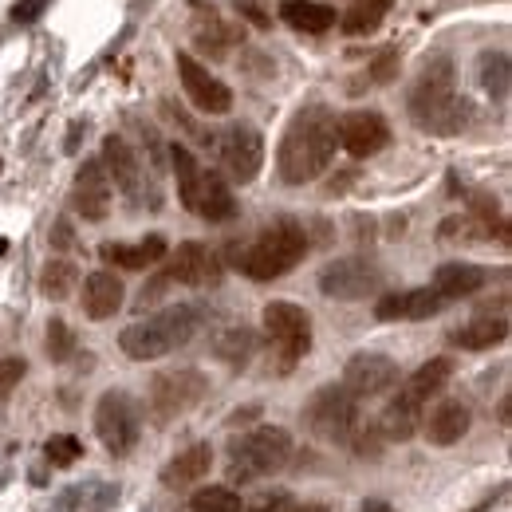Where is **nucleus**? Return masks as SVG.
<instances>
[{"label":"nucleus","mask_w":512,"mask_h":512,"mask_svg":"<svg viewBox=\"0 0 512 512\" xmlns=\"http://www.w3.org/2000/svg\"><path fill=\"white\" fill-rule=\"evenodd\" d=\"M24 371H28V363H24V359H16V355H4V359H0V406L12 398V390L20 386Z\"/></svg>","instance_id":"35"},{"label":"nucleus","mask_w":512,"mask_h":512,"mask_svg":"<svg viewBox=\"0 0 512 512\" xmlns=\"http://www.w3.org/2000/svg\"><path fill=\"white\" fill-rule=\"evenodd\" d=\"M264 335L280 355V367L292 371L312 351V316L292 300H272L264 308Z\"/></svg>","instance_id":"8"},{"label":"nucleus","mask_w":512,"mask_h":512,"mask_svg":"<svg viewBox=\"0 0 512 512\" xmlns=\"http://www.w3.org/2000/svg\"><path fill=\"white\" fill-rule=\"evenodd\" d=\"M209 469H213V446H209V442H197V446L182 449L178 457L166 461L162 485H166V489H186V485H197Z\"/></svg>","instance_id":"24"},{"label":"nucleus","mask_w":512,"mask_h":512,"mask_svg":"<svg viewBox=\"0 0 512 512\" xmlns=\"http://www.w3.org/2000/svg\"><path fill=\"white\" fill-rule=\"evenodd\" d=\"M170 162H174V174H178V197L193 217H201L209 225H225V221L237 217V197L217 170H205L182 142L170 146Z\"/></svg>","instance_id":"3"},{"label":"nucleus","mask_w":512,"mask_h":512,"mask_svg":"<svg viewBox=\"0 0 512 512\" xmlns=\"http://www.w3.org/2000/svg\"><path fill=\"white\" fill-rule=\"evenodd\" d=\"M229 477L233 481H256V477H268L276 469L288 465L292 457V434L284 426H256L249 434L233 438L229 442Z\"/></svg>","instance_id":"6"},{"label":"nucleus","mask_w":512,"mask_h":512,"mask_svg":"<svg viewBox=\"0 0 512 512\" xmlns=\"http://www.w3.org/2000/svg\"><path fill=\"white\" fill-rule=\"evenodd\" d=\"M209 394V379L197 367H178V371H162L150 383V418L158 426L190 414L193 406Z\"/></svg>","instance_id":"9"},{"label":"nucleus","mask_w":512,"mask_h":512,"mask_svg":"<svg viewBox=\"0 0 512 512\" xmlns=\"http://www.w3.org/2000/svg\"><path fill=\"white\" fill-rule=\"evenodd\" d=\"M44 4H48V0H16L12 20H16V24H32V20L44 12Z\"/></svg>","instance_id":"38"},{"label":"nucleus","mask_w":512,"mask_h":512,"mask_svg":"<svg viewBox=\"0 0 512 512\" xmlns=\"http://www.w3.org/2000/svg\"><path fill=\"white\" fill-rule=\"evenodd\" d=\"M123 300H127V288H123V280L115 272L99 268V272H91L83 280V312L91 320H111L123 308Z\"/></svg>","instance_id":"21"},{"label":"nucleus","mask_w":512,"mask_h":512,"mask_svg":"<svg viewBox=\"0 0 512 512\" xmlns=\"http://www.w3.org/2000/svg\"><path fill=\"white\" fill-rule=\"evenodd\" d=\"M280 20L304 36H323L335 28V8L331 4H320V0H284L280 4Z\"/></svg>","instance_id":"26"},{"label":"nucleus","mask_w":512,"mask_h":512,"mask_svg":"<svg viewBox=\"0 0 512 512\" xmlns=\"http://www.w3.org/2000/svg\"><path fill=\"white\" fill-rule=\"evenodd\" d=\"M292 509H296L292 493H284V489H272V493H260L253 505H245L241 512H292Z\"/></svg>","instance_id":"37"},{"label":"nucleus","mask_w":512,"mask_h":512,"mask_svg":"<svg viewBox=\"0 0 512 512\" xmlns=\"http://www.w3.org/2000/svg\"><path fill=\"white\" fill-rule=\"evenodd\" d=\"M256 351V335L249 327H229L221 339H217V355L229 363V367H245Z\"/></svg>","instance_id":"31"},{"label":"nucleus","mask_w":512,"mask_h":512,"mask_svg":"<svg viewBox=\"0 0 512 512\" xmlns=\"http://www.w3.org/2000/svg\"><path fill=\"white\" fill-rule=\"evenodd\" d=\"M237 8H241L249 20H253L256 28H264V24H268V16H260V8H256V4H249V0H237Z\"/></svg>","instance_id":"40"},{"label":"nucleus","mask_w":512,"mask_h":512,"mask_svg":"<svg viewBox=\"0 0 512 512\" xmlns=\"http://www.w3.org/2000/svg\"><path fill=\"white\" fill-rule=\"evenodd\" d=\"M489 284V272L481 268V264H465V260H453V264H442L438 272H434V292L442 296V300H465V296H477L481 288Z\"/></svg>","instance_id":"22"},{"label":"nucleus","mask_w":512,"mask_h":512,"mask_svg":"<svg viewBox=\"0 0 512 512\" xmlns=\"http://www.w3.org/2000/svg\"><path fill=\"white\" fill-rule=\"evenodd\" d=\"M304 426L323 438V442H335V446H351L355 430L363 426V406L359 398H351L339 383L320 386L308 406H304Z\"/></svg>","instance_id":"7"},{"label":"nucleus","mask_w":512,"mask_h":512,"mask_svg":"<svg viewBox=\"0 0 512 512\" xmlns=\"http://www.w3.org/2000/svg\"><path fill=\"white\" fill-rule=\"evenodd\" d=\"M52 245H56V249H71V245H75V237H71V225H67V221H56V229H52Z\"/></svg>","instance_id":"39"},{"label":"nucleus","mask_w":512,"mask_h":512,"mask_svg":"<svg viewBox=\"0 0 512 512\" xmlns=\"http://www.w3.org/2000/svg\"><path fill=\"white\" fill-rule=\"evenodd\" d=\"M245 501L229 485H205L190 497V512H241Z\"/></svg>","instance_id":"32"},{"label":"nucleus","mask_w":512,"mask_h":512,"mask_svg":"<svg viewBox=\"0 0 512 512\" xmlns=\"http://www.w3.org/2000/svg\"><path fill=\"white\" fill-rule=\"evenodd\" d=\"M166 280L170 284H186V288H213L221 280V260L201 241H186V245H178V253L170 256Z\"/></svg>","instance_id":"17"},{"label":"nucleus","mask_w":512,"mask_h":512,"mask_svg":"<svg viewBox=\"0 0 512 512\" xmlns=\"http://www.w3.org/2000/svg\"><path fill=\"white\" fill-rule=\"evenodd\" d=\"M339 146L351 158H375L390 146V123L379 111H351L339 119Z\"/></svg>","instance_id":"16"},{"label":"nucleus","mask_w":512,"mask_h":512,"mask_svg":"<svg viewBox=\"0 0 512 512\" xmlns=\"http://www.w3.org/2000/svg\"><path fill=\"white\" fill-rule=\"evenodd\" d=\"M75 355V335L64 320H52L48 323V359L52 363H67Z\"/></svg>","instance_id":"34"},{"label":"nucleus","mask_w":512,"mask_h":512,"mask_svg":"<svg viewBox=\"0 0 512 512\" xmlns=\"http://www.w3.org/2000/svg\"><path fill=\"white\" fill-rule=\"evenodd\" d=\"M398 64H402V52L398 48H383L375 60H371V83H390L394 75H398Z\"/></svg>","instance_id":"36"},{"label":"nucleus","mask_w":512,"mask_h":512,"mask_svg":"<svg viewBox=\"0 0 512 512\" xmlns=\"http://www.w3.org/2000/svg\"><path fill=\"white\" fill-rule=\"evenodd\" d=\"M111 178L103 170L99 158H87L75 174V186H71V205L83 221H103L111 213Z\"/></svg>","instance_id":"18"},{"label":"nucleus","mask_w":512,"mask_h":512,"mask_svg":"<svg viewBox=\"0 0 512 512\" xmlns=\"http://www.w3.org/2000/svg\"><path fill=\"white\" fill-rule=\"evenodd\" d=\"M335 150H339V119L331 107L312 103L292 115L276 150V170L288 186H308L331 166Z\"/></svg>","instance_id":"1"},{"label":"nucleus","mask_w":512,"mask_h":512,"mask_svg":"<svg viewBox=\"0 0 512 512\" xmlns=\"http://www.w3.org/2000/svg\"><path fill=\"white\" fill-rule=\"evenodd\" d=\"M469 426H473V410H469L465 402H457V398L438 402L434 414L422 418V434H426V442L438 449L457 446V442L469 434Z\"/></svg>","instance_id":"20"},{"label":"nucleus","mask_w":512,"mask_h":512,"mask_svg":"<svg viewBox=\"0 0 512 512\" xmlns=\"http://www.w3.org/2000/svg\"><path fill=\"white\" fill-rule=\"evenodd\" d=\"M363 512H394L386 501H379V497H371V501H363Z\"/></svg>","instance_id":"41"},{"label":"nucleus","mask_w":512,"mask_h":512,"mask_svg":"<svg viewBox=\"0 0 512 512\" xmlns=\"http://www.w3.org/2000/svg\"><path fill=\"white\" fill-rule=\"evenodd\" d=\"M217 150H221V166L229 170L233 182H241V186L256 182V174L264 166V134L260 130L249 123H233L217 138Z\"/></svg>","instance_id":"12"},{"label":"nucleus","mask_w":512,"mask_h":512,"mask_svg":"<svg viewBox=\"0 0 512 512\" xmlns=\"http://www.w3.org/2000/svg\"><path fill=\"white\" fill-rule=\"evenodd\" d=\"M178 75H182V87H186L190 103L201 115H229L233 111V91L209 67L197 64L190 52H178Z\"/></svg>","instance_id":"15"},{"label":"nucleus","mask_w":512,"mask_h":512,"mask_svg":"<svg viewBox=\"0 0 512 512\" xmlns=\"http://www.w3.org/2000/svg\"><path fill=\"white\" fill-rule=\"evenodd\" d=\"M44 457H48L56 469H67V465H75V461L83 457V442H79L75 434H52V438L44 442Z\"/></svg>","instance_id":"33"},{"label":"nucleus","mask_w":512,"mask_h":512,"mask_svg":"<svg viewBox=\"0 0 512 512\" xmlns=\"http://www.w3.org/2000/svg\"><path fill=\"white\" fill-rule=\"evenodd\" d=\"M446 308V300L434 288H406V292H390L379 296L375 304V320L394 323V320H430Z\"/></svg>","instance_id":"19"},{"label":"nucleus","mask_w":512,"mask_h":512,"mask_svg":"<svg viewBox=\"0 0 512 512\" xmlns=\"http://www.w3.org/2000/svg\"><path fill=\"white\" fill-rule=\"evenodd\" d=\"M201 327V308L193 304H174L150 320L130 323L127 331L119 335V347L127 351L134 363H150V359H162L178 347H186Z\"/></svg>","instance_id":"5"},{"label":"nucleus","mask_w":512,"mask_h":512,"mask_svg":"<svg viewBox=\"0 0 512 512\" xmlns=\"http://www.w3.org/2000/svg\"><path fill=\"white\" fill-rule=\"evenodd\" d=\"M398 383V363L390 359V355H379V351H359V355H351L347 359V367H343V390L351 394V398H375V394H386V390H394Z\"/></svg>","instance_id":"13"},{"label":"nucleus","mask_w":512,"mask_h":512,"mask_svg":"<svg viewBox=\"0 0 512 512\" xmlns=\"http://www.w3.org/2000/svg\"><path fill=\"white\" fill-rule=\"evenodd\" d=\"M308 256V229L292 217H280L272 225H264L253 237V245L237 256V268L249 276V280H280L288 276L300 260Z\"/></svg>","instance_id":"4"},{"label":"nucleus","mask_w":512,"mask_h":512,"mask_svg":"<svg viewBox=\"0 0 512 512\" xmlns=\"http://www.w3.org/2000/svg\"><path fill=\"white\" fill-rule=\"evenodd\" d=\"M99 162H103V170H107V178H111V190H123L134 205L146 201L150 182H146V170H142L138 154L130 150L127 138L107 134V138H103V158H99ZM150 201H154V193H150Z\"/></svg>","instance_id":"14"},{"label":"nucleus","mask_w":512,"mask_h":512,"mask_svg":"<svg viewBox=\"0 0 512 512\" xmlns=\"http://www.w3.org/2000/svg\"><path fill=\"white\" fill-rule=\"evenodd\" d=\"M449 379H453V359L438 355V359L422 363V367L402 383L398 398H406V402H414V406H422V410H426V402H430V398H438V394L449 386Z\"/></svg>","instance_id":"23"},{"label":"nucleus","mask_w":512,"mask_h":512,"mask_svg":"<svg viewBox=\"0 0 512 512\" xmlns=\"http://www.w3.org/2000/svg\"><path fill=\"white\" fill-rule=\"evenodd\" d=\"M509 339V320L505 316H481V320L465 323L449 335L453 347L461 351H489V347H501Z\"/></svg>","instance_id":"28"},{"label":"nucleus","mask_w":512,"mask_h":512,"mask_svg":"<svg viewBox=\"0 0 512 512\" xmlns=\"http://www.w3.org/2000/svg\"><path fill=\"white\" fill-rule=\"evenodd\" d=\"M95 434L107 446V453H115V457H127L130 449L138 446L142 422H138V406L127 390H107L95 402Z\"/></svg>","instance_id":"10"},{"label":"nucleus","mask_w":512,"mask_h":512,"mask_svg":"<svg viewBox=\"0 0 512 512\" xmlns=\"http://www.w3.org/2000/svg\"><path fill=\"white\" fill-rule=\"evenodd\" d=\"M75 284H79V268L71 260H48L40 272V292L48 300H67L75 292Z\"/></svg>","instance_id":"30"},{"label":"nucleus","mask_w":512,"mask_h":512,"mask_svg":"<svg viewBox=\"0 0 512 512\" xmlns=\"http://www.w3.org/2000/svg\"><path fill=\"white\" fill-rule=\"evenodd\" d=\"M379 288H383V272L363 256L331 260L320 272V292L331 300H367L379 296Z\"/></svg>","instance_id":"11"},{"label":"nucleus","mask_w":512,"mask_h":512,"mask_svg":"<svg viewBox=\"0 0 512 512\" xmlns=\"http://www.w3.org/2000/svg\"><path fill=\"white\" fill-rule=\"evenodd\" d=\"M375 430L383 434V442H410L422 430V406H414V402H406V398L394 394L386 402V410L379 414Z\"/></svg>","instance_id":"27"},{"label":"nucleus","mask_w":512,"mask_h":512,"mask_svg":"<svg viewBox=\"0 0 512 512\" xmlns=\"http://www.w3.org/2000/svg\"><path fill=\"white\" fill-rule=\"evenodd\" d=\"M410 119L414 127L426 134H457L469 123V103L457 95V79H453V64L446 56L426 64L418 75L414 91H410Z\"/></svg>","instance_id":"2"},{"label":"nucleus","mask_w":512,"mask_h":512,"mask_svg":"<svg viewBox=\"0 0 512 512\" xmlns=\"http://www.w3.org/2000/svg\"><path fill=\"white\" fill-rule=\"evenodd\" d=\"M390 8H394V0H359L355 8H347V12L339 16V28H343L347 36H371L386 20Z\"/></svg>","instance_id":"29"},{"label":"nucleus","mask_w":512,"mask_h":512,"mask_svg":"<svg viewBox=\"0 0 512 512\" xmlns=\"http://www.w3.org/2000/svg\"><path fill=\"white\" fill-rule=\"evenodd\" d=\"M166 237H158V233H150V237H142V241H134V245H103L99 256L107 260V264H115V268H127V272H142V268H150V264H158V260H166Z\"/></svg>","instance_id":"25"}]
</instances>
